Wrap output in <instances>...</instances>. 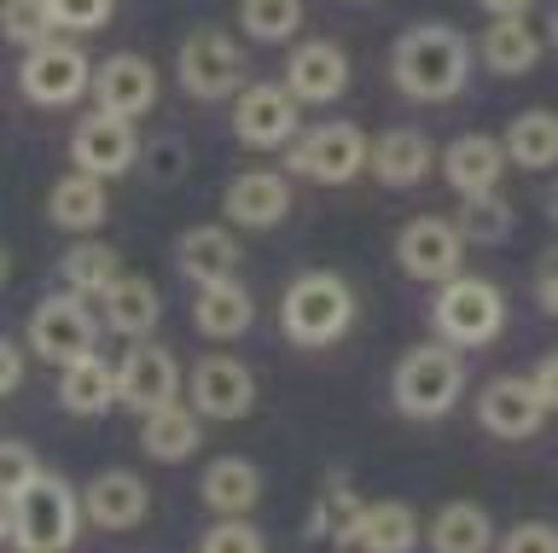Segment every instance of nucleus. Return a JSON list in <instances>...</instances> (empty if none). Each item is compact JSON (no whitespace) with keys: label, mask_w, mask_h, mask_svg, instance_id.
<instances>
[{"label":"nucleus","mask_w":558,"mask_h":553,"mask_svg":"<svg viewBox=\"0 0 558 553\" xmlns=\"http://www.w3.org/2000/svg\"><path fill=\"white\" fill-rule=\"evenodd\" d=\"M390 76L408 99H425V106H442L465 88L471 76V41L448 24H413L396 36L390 53Z\"/></svg>","instance_id":"nucleus-1"},{"label":"nucleus","mask_w":558,"mask_h":553,"mask_svg":"<svg viewBox=\"0 0 558 553\" xmlns=\"http://www.w3.org/2000/svg\"><path fill=\"white\" fill-rule=\"evenodd\" d=\"M82 518H87V507L70 495V483L41 472L24 495L7 501V542L17 553H64L76 542Z\"/></svg>","instance_id":"nucleus-2"},{"label":"nucleus","mask_w":558,"mask_h":553,"mask_svg":"<svg viewBox=\"0 0 558 553\" xmlns=\"http://www.w3.org/2000/svg\"><path fill=\"white\" fill-rule=\"evenodd\" d=\"M279 321H286V338L303 344V350H326L338 344L349 326H355V291H349L343 274L308 268L286 286V303H279Z\"/></svg>","instance_id":"nucleus-3"},{"label":"nucleus","mask_w":558,"mask_h":553,"mask_svg":"<svg viewBox=\"0 0 558 553\" xmlns=\"http://www.w3.org/2000/svg\"><path fill=\"white\" fill-rule=\"evenodd\" d=\"M460 390H465V361L442 338L413 344L390 373V396L408 420H442V413H453V402H460Z\"/></svg>","instance_id":"nucleus-4"},{"label":"nucleus","mask_w":558,"mask_h":553,"mask_svg":"<svg viewBox=\"0 0 558 553\" xmlns=\"http://www.w3.org/2000/svg\"><path fill=\"white\" fill-rule=\"evenodd\" d=\"M430 321H436V338L453 344V350H483V344H495L500 326H506V298H500V286L477 280V274H465V280L453 274V280H442V291H436Z\"/></svg>","instance_id":"nucleus-5"},{"label":"nucleus","mask_w":558,"mask_h":553,"mask_svg":"<svg viewBox=\"0 0 558 553\" xmlns=\"http://www.w3.org/2000/svg\"><path fill=\"white\" fill-rule=\"evenodd\" d=\"M286 158L296 176H314V181H326V187H343V181H355L366 164H373V141L355 129V123H326V129H308V134H296V141L286 146Z\"/></svg>","instance_id":"nucleus-6"},{"label":"nucleus","mask_w":558,"mask_h":553,"mask_svg":"<svg viewBox=\"0 0 558 553\" xmlns=\"http://www.w3.org/2000/svg\"><path fill=\"white\" fill-rule=\"evenodd\" d=\"M94 338H99V326H94V315H87V303L76 291H59V298H41L29 309V350L41 361L70 368V361H82V356H99Z\"/></svg>","instance_id":"nucleus-7"},{"label":"nucleus","mask_w":558,"mask_h":553,"mask_svg":"<svg viewBox=\"0 0 558 553\" xmlns=\"http://www.w3.org/2000/svg\"><path fill=\"white\" fill-rule=\"evenodd\" d=\"M174 76H181L192 99H227L244 82V53L221 29H192L181 53H174Z\"/></svg>","instance_id":"nucleus-8"},{"label":"nucleus","mask_w":558,"mask_h":553,"mask_svg":"<svg viewBox=\"0 0 558 553\" xmlns=\"http://www.w3.org/2000/svg\"><path fill=\"white\" fill-rule=\"evenodd\" d=\"M117 396H122V408H134V413H157V408L181 402V361H174L163 344L134 338L117 361Z\"/></svg>","instance_id":"nucleus-9"},{"label":"nucleus","mask_w":558,"mask_h":553,"mask_svg":"<svg viewBox=\"0 0 558 553\" xmlns=\"http://www.w3.org/2000/svg\"><path fill=\"white\" fill-rule=\"evenodd\" d=\"M233 134L251 152H279L303 134V117H296V94L279 88V82H251L233 99Z\"/></svg>","instance_id":"nucleus-10"},{"label":"nucleus","mask_w":558,"mask_h":553,"mask_svg":"<svg viewBox=\"0 0 558 553\" xmlns=\"http://www.w3.org/2000/svg\"><path fill=\"white\" fill-rule=\"evenodd\" d=\"M87 82H94V71H87L82 47H64V41L35 47V53L24 59V71H17V88H24V99H29V106H47V111H59V106H70V99H82Z\"/></svg>","instance_id":"nucleus-11"},{"label":"nucleus","mask_w":558,"mask_h":553,"mask_svg":"<svg viewBox=\"0 0 558 553\" xmlns=\"http://www.w3.org/2000/svg\"><path fill=\"white\" fill-rule=\"evenodd\" d=\"M460 251H465V233L448 216H413L396 233V263L413 280H453L460 274Z\"/></svg>","instance_id":"nucleus-12"},{"label":"nucleus","mask_w":558,"mask_h":553,"mask_svg":"<svg viewBox=\"0 0 558 553\" xmlns=\"http://www.w3.org/2000/svg\"><path fill=\"white\" fill-rule=\"evenodd\" d=\"M547 402H541V390H535V378H495L483 396H477V420L488 437H500V443H530L541 425H547Z\"/></svg>","instance_id":"nucleus-13"},{"label":"nucleus","mask_w":558,"mask_h":553,"mask_svg":"<svg viewBox=\"0 0 558 553\" xmlns=\"http://www.w3.org/2000/svg\"><path fill=\"white\" fill-rule=\"evenodd\" d=\"M134 152H140L134 123L129 117H111V111H87L76 123V134H70V158H76V169L82 176H99V181L122 176V169L134 164Z\"/></svg>","instance_id":"nucleus-14"},{"label":"nucleus","mask_w":558,"mask_h":553,"mask_svg":"<svg viewBox=\"0 0 558 553\" xmlns=\"http://www.w3.org/2000/svg\"><path fill=\"white\" fill-rule=\"evenodd\" d=\"M256 402V373L233 356H204L192 368V408L204 420H244Z\"/></svg>","instance_id":"nucleus-15"},{"label":"nucleus","mask_w":558,"mask_h":553,"mask_svg":"<svg viewBox=\"0 0 558 553\" xmlns=\"http://www.w3.org/2000/svg\"><path fill=\"white\" fill-rule=\"evenodd\" d=\"M157 106V64L140 59V53H117L94 71V111H111V117H129L140 123Z\"/></svg>","instance_id":"nucleus-16"},{"label":"nucleus","mask_w":558,"mask_h":553,"mask_svg":"<svg viewBox=\"0 0 558 553\" xmlns=\"http://www.w3.org/2000/svg\"><path fill=\"white\" fill-rule=\"evenodd\" d=\"M286 88L296 94V106H331L349 88V59L338 41H303L286 59Z\"/></svg>","instance_id":"nucleus-17"},{"label":"nucleus","mask_w":558,"mask_h":553,"mask_svg":"<svg viewBox=\"0 0 558 553\" xmlns=\"http://www.w3.org/2000/svg\"><path fill=\"white\" fill-rule=\"evenodd\" d=\"M221 211L233 228H274V221L291 216V181L279 169H244V176L227 181Z\"/></svg>","instance_id":"nucleus-18"},{"label":"nucleus","mask_w":558,"mask_h":553,"mask_svg":"<svg viewBox=\"0 0 558 553\" xmlns=\"http://www.w3.org/2000/svg\"><path fill=\"white\" fill-rule=\"evenodd\" d=\"M500 169H506V141H495V134H460V141L442 152V176L460 199L495 193Z\"/></svg>","instance_id":"nucleus-19"},{"label":"nucleus","mask_w":558,"mask_h":553,"mask_svg":"<svg viewBox=\"0 0 558 553\" xmlns=\"http://www.w3.org/2000/svg\"><path fill=\"white\" fill-rule=\"evenodd\" d=\"M82 507H87V518H94L99 530H134L140 518L151 513V490L134 472H99L82 490Z\"/></svg>","instance_id":"nucleus-20"},{"label":"nucleus","mask_w":558,"mask_h":553,"mask_svg":"<svg viewBox=\"0 0 558 553\" xmlns=\"http://www.w3.org/2000/svg\"><path fill=\"white\" fill-rule=\"evenodd\" d=\"M198 443H204V413L198 408L169 402L157 413H140V448H146L151 460H186V455H198Z\"/></svg>","instance_id":"nucleus-21"},{"label":"nucleus","mask_w":558,"mask_h":553,"mask_svg":"<svg viewBox=\"0 0 558 553\" xmlns=\"http://www.w3.org/2000/svg\"><path fill=\"white\" fill-rule=\"evenodd\" d=\"M105 211H111V199H105V181L99 176H64V181H52V193H47V221L52 228H64V233H94Z\"/></svg>","instance_id":"nucleus-22"},{"label":"nucleus","mask_w":558,"mask_h":553,"mask_svg":"<svg viewBox=\"0 0 558 553\" xmlns=\"http://www.w3.org/2000/svg\"><path fill=\"white\" fill-rule=\"evenodd\" d=\"M174 263H181V274H186V280H198V286L233 280L239 239L227 233V228H186L181 245H174Z\"/></svg>","instance_id":"nucleus-23"},{"label":"nucleus","mask_w":558,"mask_h":553,"mask_svg":"<svg viewBox=\"0 0 558 553\" xmlns=\"http://www.w3.org/2000/svg\"><path fill=\"white\" fill-rule=\"evenodd\" d=\"M256 321V303L239 280H216V286H198V303H192V326L204 338H244Z\"/></svg>","instance_id":"nucleus-24"},{"label":"nucleus","mask_w":558,"mask_h":553,"mask_svg":"<svg viewBox=\"0 0 558 553\" xmlns=\"http://www.w3.org/2000/svg\"><path fill=\"white\" fill-rule=\"evenodd\" d=\"M477 53L495 76H523L541 64V36L530 29V19H488V29L477 36Z\"/></svg>","instance_id":"nucleus-25"},{"label":"nucleus","mask_w":558,"mask_h":553,"mask_svg":"<svg viewBox=\"0 0 558 553\" xmlns=\"http://www.w3.org/2000/svg\"><path fill=\"white\" fill-rule=\"evenodd\" d=\"M256 501H262V472H256V460L221 455L216 466H204V507H209V513L239 518V513H251Z\"/></svg>","instance_id":"nucleus-26"},{"label":"nucleus","mask_w":558,"mask_h":553,"mask_svg":"<svg viewBox=\"0 0 558 553\" xmlns=\"http://www.w3.org/2000/svg\"><path fill=\"white\" fill-rule=\"evenodd\" d=\"M373 176L384 187H418L430 176V141L418 129H384L373 141Z\"/></svg>","instance_id":"nucleus-27"},{"label":"nucleus","mask_w":558,"mask_h":553,"mask_svg":"<svg viewBox=\"0 0 558 553\" xmlns=\"http://www.w3.org/2000/svg\"><path fill=\"white\" fill-rule=\"evenodd\" d=\"M59 402L70 413H82V420H99L111 402H122L117 396V361H99V356L70 361L64 378H59Z\"/></svg>","instance_id":"nucleus-28"},{"label":"nucleus","mask_w":558,"mask_h":553,"mask_svg":"<svg viewBox=\"0 0 558 553\" xmlns=\"http://www.w3.org/2000/svg\"><path fill=\"white\" fill-rule=\"evenodd\" d=\"M105 309H99V321L111 326V333H122V338H146L151 326H157V315H163V303H157V291H151V280H140V274H122V280L99 298Z\"/></svg>","instance_id":"nucleus-29"},{"label":"nucleus","mask_w":558,"mask_h":553,"mask_svg":"<svg viewBox=\"0 0 558 553\" xmlns=\"http://www.w3.org/2000/svg\"><path fill=\"white\" fill-rule=\"evenodd\" d=\"M495 548V518L477 501H448L430 518V553H488Z\"/></svg>","instance_id":"nucleus-30"},{"label":"nucleus","mask_w":558,"mask_h":553,"mask_svg":"<svg viewBox=\"0 0 558 553\" xmlns=\"http://www.w3.org/2000/svg\"><path fill=\"white\" fill-rule=\"evenodd\" d=\"M355 548L361 553H413L418 548V513L408 501H366Z\"/></svg>","instance_id":"nucleus-31"},{"label":"nucleus","mask_w":558,"mask_h":553,"mask_svg":"<svg viewBox=\"0 0 558 553\" xmlns=\"http://www.w3.org/2000/svg\"><path fill=\"white\" fill-rule=\"evenodd\" d=\"M361 518H366V501L349 490L343 478H331L320 501H314V518H308V536H320V542L331 548H355V536H361Z\"/></svg>","instance_id":"nucleus-32"},{"label":"nucleus","mask_w":558,"mask_h":553,"mask_svg":"<svg viewBox=\"0 0 558 553\" xmlns=\"http://www.w3.org/2000/svg\"><path fill=\"white\" fill-rule=\"evenodd\" d=\"M506 158L518 169H553L558 164V111H523L506 129Z\"/></svg>","instance_id":"nucleus-33"},{"label":"nucleus","mask_w":558,"mask_h":553,"mask_svg":"<svg viewBox=\"0 0 558 553\" xmlns=\"http://www.w3.org/2000/svg\"><path fill=\"white\" fill-rule=\"evenodd\" d=\"M59 280L76 291V298H105V291L122 280V274H117V251H111V245H99V239H82V245H70V251H64Z\"/></svg>","instance_id":"nucleus-34"},{"label":"nucleus","mask_w":558,"mask_h":553,"mask_svg":"<svg viewBox=\"0 0 558 553\" xmlns=\"http://www.w3.org/2000/svg\"><path fill=\"white\" fill-rule=\"evenodd\" d=\"M239 24L251 41H291L303 29V0H239Z\"/></svg>","instance_id":"nucleus-35"},{"label":"nucleus","mask_w":558,"mask_h":553,"mask_svg":"<svg viewBox=\"0 0 558 553\" xmlns=\"http://www.w3.org/2000/svg\"><path fill=\"white\" fill-rule=\"evenodd\" d=\"M460 233L471 239V245H500L506 233H512V204H506L500 193H477V199H460Z\"/></svg>","instance_id":"nucleus-36"},{"label":"nucleus","mask_w":558,"mask_h":553,"mask_svg":"<svg viewBox=\"0 0 558 553\" xmlns=\"http://www.w3.org/2000/svg\"><path fill=\"white\" fill-rule=\"evenodd\" d=\"M0 24H7V41L12 47H47L59 19H52V0H7V12H0Z\"/></svg>","instance_id":"nucleus-37"},{"label":"nucleus","mask_w":558,"mask_h":553,"mask_svg":"<svg viewBox=\"0 0 558 553\" xmlns=\"http://www.w3.org/2000/svg\"><path fill=\"white\" fill-rule=\"evenodd\" d=\"M198 553H268V542H262V530L244 525V518H221V525L204 530Z\"/></svg>","instance_id":"nucleus-38"},{"label":"nucleus","mask_w":558,"mask_h":553,"mask_svg":"<svg viewBox=\"0 0 558 553\" xmlns=\"http://www.w3.org/2000/svg\"><path fill=\"white\" fill-rule=\"evenodd\" d=\"M35 478H41V466H35V448L29 443H0V490H7V501L12 495H24L29 490V483Z\"/></svg>","instance_id":"nucleus-39"},{"label":"nucleus","mask_w":558,"mask_h":553,"mask_svg":"<svg viewBox=\"0 0 558 553\" xmlns=\"http://www.w3.org/2000/svg\"><path fill=\"white\" fill-rule=\"evenodd\" d=\"M117 12V0H52V19H59V29H105Z\"/></svg>","instance_id":"nucleus-40"},{"label":"nucleus","mask_w":558,"mask_h":553,"mask_svg":"<svg viewBox=\"0 0 558 553\" xmlns=\"http://www.w3.org/2000/svg\"><path fill=\"white\" fill-rule=\"evenodd\" d=\"M500 553H558V530L553 525H512L500 536Z\"/></svg>","instance_id":"nucleus-41"},{"label":"nucleus","mask_w":558,"mask_h":553,"mask_svg":"<svg viewBox=\"0 0 558 553\" xmlns=\"http://www.w3.org/2000/svg\"><path fill=\"white\" fill-rule=\"evenodd\" d=\"M24 385V344L7 338L0 344V390H17Z\"/></svg>","instance_id":"nucleus-42"},{"label":"nucleus","mask_w":558,"mask_h":553,"mask_svg":"<svg viewBox=\"0 0 558 553\" xmlns=\"http://www.w3.org/2000/svg\"><path fill=\"white\" fill-rule=\"evenodd\" d=\"M530 378H535V390H541V402H547V408H558V350H547V356H541Z\"/></svg>","instance_id":"nucleus-43"},{"label":"nucleus","mask_w":558,"mask_h":553,"mask_svg":"<svg viewBox=\"0 0 558 553\" xmlns=\"http://www.w3.org/2000/svg\"><path fill=\"white\" fill-rule=\"evenodd\" d=\"M535 298H541V309H547V315H558V256L547 268H541V280H535Z\"/></svg>","instance_id":"nucleus-44"},{"label":"nucleus","mask_w":558,"mask_h":553,"mask_svg":"<svg viewBox=\"0 0 558 553\" xmlns=\"http://www.w3.org/2000/svg\"><path fill=\"white\" fill-rule=\"evenodd\" d=\"M477 7L488 12V19H530L535 0H477Z\"/></svg>","instance_id":"nucleus-45"},{"label":"nucleus","mask_w":558,"mask_h":553,"mask_svg":"<svg viewBox=\"0 0 558 553\" xmlns=\"http://www.w3.org/2000/svg\"><path fill=\"white\" fill-rule=\"evenodd\" d=\"M547 36L558 41V7H553V19H547Z\"/></svg>","instance_id":"nucleus-46"}]
</instances>
